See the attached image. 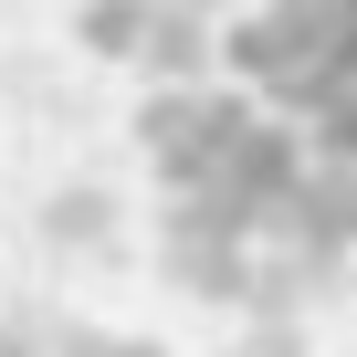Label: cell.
<instances>
[{
    "mask_svg": "<svg viewBox=\"0 0 357 357\" xmlns=\"http://www.w3.org/2000/svg\"><path fill=\"white\" fill-rule=\"evenodd\" d=\"M221 63L326 158L357 168V0H252L221 32Z\"/></svg>",
    "mask_w": 357,
    "mask_h": 357,
    "instance_id": "7a4b0ae2",
    "label": "cell"
},
{
    "mask_svg": "<svg viewBox=\"0 0 357 357\" xmlns=\"http://www.w3.org/2000/svg\"><path fill=\"white\" fill-rule=\"evenodd\" d=\"M105 221H116L105 200H53V242H63V252H95V242H105Z\"/></svg>",
    "mask_w": 357,
    "mask_h": 357,
    "instance_id": "3957f363",
    "label": "cell"
},
{
    "mask_svg": "<svg viewBox=\"0 0 357 357\" xmlns=\"http://www.w3.org/2000/svg\"><path fill=\"white\" fill-rule=\"evenodd\" d=\"M137 147L158 178V273L178 294L284 315L357 263V168L252 84L168 74L137 105Z\"/></svg>",
    "mask_w": 357,
    "mask_h": 357,
    "instance_id": "6da1fadb",
    "label": "cell"
}]
</instances>
